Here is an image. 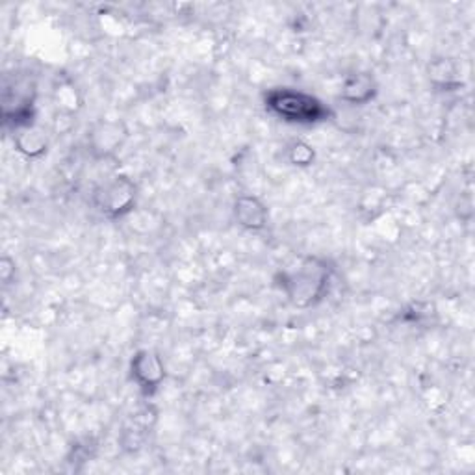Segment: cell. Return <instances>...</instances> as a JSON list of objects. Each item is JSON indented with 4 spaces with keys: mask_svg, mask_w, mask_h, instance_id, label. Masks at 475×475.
<instances>
[{
    "mask_svg": "<svg viewBox=\"0 0 475 475\" xmlns=\"http://www.w3.org/2000/svg\"><path fill=\"white\" fill-rule=\"evenodd\" d=\"M333 270L322 258H305L295 268L281 274V288L290 303L299 308L314 306L329 292Z\"/></svg>",
    "mask_w": 475,
    "mask_h": 475,
    "instance_id": "6da1fadb",
    "label": "cell"
},
{
    "mask_svg": "<svg viewBox=\"0 0 475 475\" xmlns=\"http://www.w3.org/2000/svg\"><path fill=\"white\" fill-rule=\"evenodd\" d=\"M263 104L272 116L290 125H318L331 118V110L318 97L292 88L270 89Z\"/></svg>",
    "mask_w": 475,
    "mask_h": 475,
    "instance_id": "7a4b0ae2",
    "label": "cell"
},
{
    "mask_svg": "<svg viewBox=\"0 0 475 475\" xmlns=\"http://www.w3.org/2000/svg\"><path fill=\"white\" fill-rule=\"evenodd\" d=\"M93 202L102 216L121 218L134 208L136 184L127 177H116L95 191Z\"/></svg>",
    "mask_w": 475,
    "mask_h": 475,
    "instance_id": "3957f363",
    "label": "cell"
},
{
    "mask_svg": "<svg viewBox=\"0 0 475 475\" xmlns=\"http://www.w3.org/2000/svg\"><path fill=\"white\" fill-rule=\"evenodd\" d=\"M132 381L145 392L152 394L166 379V366L158 353L150 349H141L134 355L130 362Z\"/></svg>",
    "mask_w": 475,
    "mask_h": 475,
    "instance_id": "277c9868",
    "label": "cell"
},
{
    "mask_svg": "<svg viewBox=\"0 0 475 475\" xmlns=\"http://www.w3.org/2000/svg\"><path fill=\"white\" fill-rule=\"evenodd\" d=\"M234 216L247 231H262L268 223V208L256 197L242 195L234 204Z\"/></svg>",
    "mask_w": 475,
    "mask_h": 475,
    "instance_id": "5b68a950",
    "label": "cell"
},
{
    "mask_svg": "<svg viewBox=\"0 0 475 475\" xmlns=\"http://www.w3.org/2000/svg\"><path fill=\"white\" fill-rule=\"evenodd\" d=\"M377 93V86L372 75L355 73L349 75L342 84V98L351 104H366Z\"/></svg>",
    "mask_w": 475,
    "mask_h": 475,
    "instance_id": "8992f818",
    "label": "cell"
},
{
    "mask_svg": "<svg viewBox=\"0 0 475 475\" xmlns=\"http://www.w3.org/2000/svg\"><path fill=\"white\" fill-rule=\"evenodd\" d=\"M15 145H17V149L21 152H25L28 156H37V154L46 150L45 136L39 130H36L32 125L19 132V136L15 139Z\"/></svg>",
    "mask_w": 475,
    "mask_h": 475,
    "instance_id": "52a82bcc",
    "label": "cell"
},
{
    "mask_svg": "<svg viewBox=\"0 0 475 475\" xmlns=\"http://www.w3.org/2000/svg\"><path fill=\"white\" fill-rule=\"evenodd\" d=\"M290 162L295 166H310L314 162V150L310 145L297 141L290 147Z\"/></svg>",
    "mask_w": 475,
    "mask_h": 475,
    "instance_id": "ba28073f",
    "label": "cell"
}]
</instances>
